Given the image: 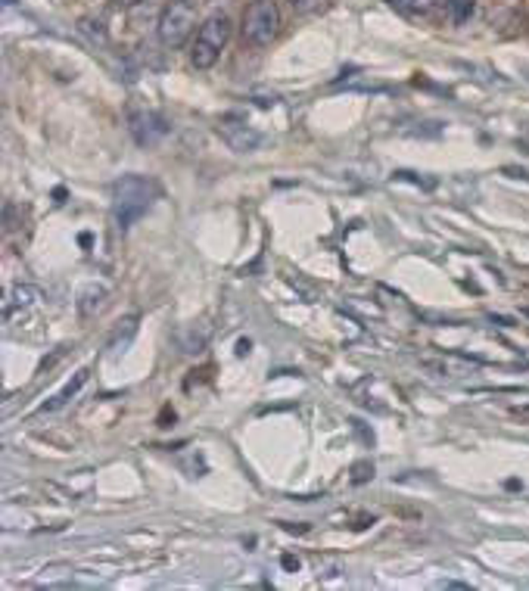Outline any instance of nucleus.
Listing matches in <instances>:
<instances>
[{
	"label": "nucleus",
	"instance_id": "nucleus-12",
	"mask_svg": "<svg viewBox=\"0 0 529 591\" xmlns=\"http://www.w3.org/2000/svg\"><path fill=\"white\" fill-rule=\"evenodd\" d=\"M389 4L408 16H427V13H433L440 0H389Z\"/></svg>",
	"mask_w": 529,
	"mask_h": 591
},
{
	"label": "nucleus",
	"instance_id": "nucleus-6",
	"mask_svg": "<svg viewBox=\"0 0 529 591\" xmlns=\"http://www.w3.org/2000/svg\"><path fill=\"white\" fill-rule=\"evenodd\" d=\"M128 131L135 137L137 146H156L168 137L172 125L162 113H153V109H137V113L128 115Z\"/></svg>",
	"mask_w": 529,
	"mask_h": 591
},
{
	"label": "nucleus",
	"instance_id": "nucleus-8",
	"mask_svg": "<svg viewBox=\"0 0 529 591\" xmlns=\"http://www.w3.org/2000/svg\"><path fill=\"white\" fill-rule=\"evenodd\" d=\"M106 299H109V290L103 284L84 286L82 296H78V315H82V318H94V315H100L103 308H106Z\"/></svg>",
	"mask_w": 529,
	"mask_h": 591
},
{
	"label": "nucleus",
	"instance_id": "nucleus-3",
	"mask_svg": "<svg viewBox=\"0 0 529 591\" xmlns=\"http://www.w3.org/2000/svg\"><path fill=\"white\" fill-rule=\"evenodd\" d=\"M281 32V7L275 0H249L243 10L240 35L249 47H271Z\"/></svg>",
	"mask_w": 529,
	"mask_h": 591
},
{
	"label": "nucleus",
	"instance_id": "nucleus-5",
	"mask_svg": "<svg viewBox=\"0 0 529 591\" xmlns=\"http://www.w3.org/2000/svg\"><path fill=\"white\" fill-rule=\"evenodd\" d=\"M215 131L234 153H255L265 144V137L253 125H246V119H240V115H222Z\"/></svg>",
	"mask_w": 529,
	"mask_h": 591
},
{
	"label": "nucleus",
	"instance_id": "nucleus-13",
	"mask_svg": "<svg viewBox=\"0 0 529 591\" xmlns=\"http://www.w3.org/2000/svg\"><path fill=\"white\" fill-rule=\"evenodd\" d=\"M38 302V290L35 286H13V292H10V302H7V308H13V306H19V308H28V306H35Z\"/></svg>",
	"mask_w": 529,
	"mask_h": 591
},
{
	"label": "nucleus",
	"instance_id": "nucleus-18",
	"mask_svg": "<svg viewBox=\"0 0 529 591\" xmlns=\"http://www.w3.org/2000/svg\"><path fill=\"white\" fill-rule=\"evenodd\" d=\"M504 175H508V178H523V181L529 178V172H526V168H504Z\"/></svg>",
	"mask_w": 529,
	"mask_h": 591
},
{
	"label": "nucleus",
	"instance_id": "nucleus-16",
	"mask_svg": "<svg viewBox=\"0 0 529 591\" xmlns=\"http://www.w3.org/2000/svg\"><path fill=\"white\" fill-rule=\"evenodd\" d=\"M352 430H355L358 436H362L364 442H368V446H374V432H368V430H364V426H362V420H352Z\"/></svg>",
	"mask_w": 529,
	"mask_h": 591
},
{
	"label": "nucleus",
	"instance_id": "nucleus-10",
	"mask_svg": "<svg viewBox=\"0 0 529 591\" xmlns=\"http://www.w3.org/2000/svg\"><path fill=\"white\" fill-rule=\"evenodd\" d=\"M473 13H477V0H446V16H448V22H455V26L471 22Z\"/></svg>",
	"mask_w": 529,
	"mask_h": 591
},
{
	"label": "nucleus",
	"instance_id": "nucleus-20",
	"mask_svg": "<svg viewBox=\"0 0 529 591\" xmlns=\"http://www.w3.org/2000/svg\"><path fill=\"white\" fill-rule=\"evenodd\" d=\"M121 7H135V4H141V0H119Z\"/></svg>",
	"mask_w": 529,
	"mask_h": 591
},
{
	"label": "nucleus",
	"instance_id": "nucleus-11",
	"mask_svg": "<svg viewBox=\"0 0 529 591\" xmlns=\"http://www.w3.org/2000/svg\"><path fill=\"white\" fill-rule=\"evenodd\" d=\"M206 343H209V330L197 333V327H191V330L181 333V352H187V355H199L206 349Z\"/></svg>",
	"mask_w": 529,
	"mask_h": 591
},
{
	"label": "nucleus",
	"instance_id": "nucleus-15",
	"mask_svg": "<svg viewBox=\"0 0 529 591\" xmlns=\"http://www.w3.org/2000/svg\"><path fill=\"white\" fill-rule=\"evenodd\" d=\"M370 479H374V464H370V461H358V464L352 467V483L364 486L370 483Z\"/></svg>",
	"mask_w": 529,
	"mask_h": 591
},
{
	"label": "nucleus",
	"instance_id": "nucleus-9",
	"mask_svg": "<svg viewBox=\"0 0 529 591\" xmlns=\"http://www.w3.org/2000/svg\"><path fill=\"white\" fill-rule=\"evenodd\" d=\"M137 337V315H131V318H125V321H119V327L113 330V337H109V355L113 358H119L121 352L131 346V339Z\"/></svg>",
	"mask_w": 529,
	"mask_h": 591
},
{
	"label": "nucleus",
	"instance_id": "nucleus-22",
	"mask_svg": "<svg viewBox=\"0 0 529 591\" xmlns=\"http://www.w3.org/2000/svg\"><path fill=\"white\" fill-rule=\"evenodd\" d=\"M523 72H526V78H529V69H523Z\"/></svg>",
	"mask_w": 529,
	"mask_h": 591
},
{
	"label": "nucleus",
	"instance_id": "nucleus-1",
	"mask_svg": "<svg viewBox=\"0 0 529 591\" xmlns=\"http://www.w3.org/2000/svg\"><path fill=\"white\" fill-rule=\"evenodd\" d=\"M159 184L147 175H121L113 184V215L119 230L135 228L159 199Z\"/></svg>",
	"mask_w": 529,
	"mask_h": 591
},
{
	"label": "nucleus",
	"instance_id": "nucleus-19",
	"mask_svg": "<svg viewBox=\"0 0 529 591\" xmlns=\"http://www.w3.org/2000/svg\"><path fill=\"white\" fill-rule=\"evenodd\" d=\"M249 352V339H240V343H237V355H246Z\"/></svg>",
	"mask_w": 529,
	"mask_h": 591
},
{
	"label": "nucleus",
	"instance_id": "nucleus-2",
	"mask_svg": "<svg viewBox=\"0 0 529 591\" xmlns=\"http://www.w3.org/2000/svg\"><path fill=\"white\" fill-rule=\"evenodd\" d=\"M230 28H234V22H230L224 13L209 16V19L197 28L193 44H191V66L193 69L206 72V69H212L218 59H222L224 47H228V41H230Z\"/></svg>",
	"mask_w": 529,
	"mask_h": 591
},
{
	"label": "nucleus",
	"instance_id": "nucleus-7",
	"mask_svg": "<svg viewBox=\"0 0 529 591\" xmlns=\"http://www.w3.org/2000/svg\"><path fill=\"white\" fill-rule=\"evenodd\" d=\"M88 380H90V370H88V368L75 370V377H72V380L66 383V386L59 389L57 395H51V399H47V401H41L38 411H41V414H53V411H59V408H66L72 399H75L78 393H82V386H84V383H88Z\"/></svg>",
	"mask_w": 529,
	"mask_h": 591
},
{
	"label": "nucleus",
	"instance_id": "nucleus-17",
	"mask_svg": "<svg viewBox=\"0 0 529 591\" xmlns=\"http://www.w3.org/2000/svg\"><path fill=\"white\" fill-rule=\"evenodd\" d=\"M284 570H290V572H296V570H300V557H293V554H287V557H284Z\"/></svg>",
	"mask_w": 529,
	"mask_h": 591
},
{
	"label": "nucleus",
	"instance_id": "nucleus-14",
	"mask_svg": "<svg viewBox=\"0 0 529 591\" xmlns=\"http://www.w3.org/2000/svg\"><path fill=\"white\" fill-rule=\"evenodd\" d=\"M327 4H331V0H290V7H293L296 13H302V16L321 13V10H327Z\"/></svg>",
	"mask_w": 529,
	"mask_h": 591
},
{
	"label": "nucleus",
	"instance_id": "nucleus-21",
	"mask_svg": "<svg viewBox=\"0 0 529 591\" xmlns=\"http://www.w3.org/2000/svg\"><path fill=\"white\" fill-rule=\"evenodd\" d=\"M13 4H16V0H4V7H13Z\"/></svg>",
	"mask_w": 529,
	"mask_h": 591
},
{
	"label": "nucleus",
	"instance_id": "nucleus-4",
	"mask_svg": "<svg viewBox=\"0 0 529 591\" xmlns=\"http://www.w3.org/2000/svg\"><path fill=\"white\" fill-rule=\"evenodd\" d=\"M193 26H197V7L193 0H168L156 22V35H159L162 47L168 51H181L191 41Z\"/></svg>",
	"mask_w": 529,
	"mask_h": 591
}]
</instances>
